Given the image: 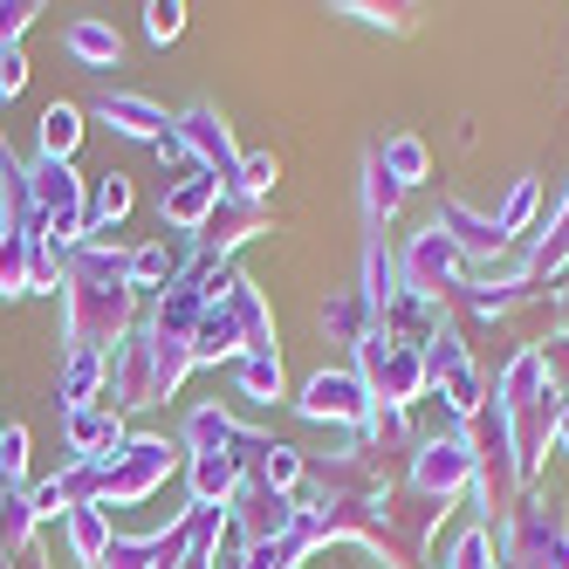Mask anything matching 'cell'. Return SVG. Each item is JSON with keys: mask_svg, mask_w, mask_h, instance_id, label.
<instances>
[{"mask_svg": "<svg viewBox=\"0 0 569 569\" xmlns=\"http://www.w3.org/2000/svg\"><path fill=\"white\" fill-rule=\"evenodd\" d=\"M138 330V289H131V248L83 240L62 254V350H117Z\"/></svg>", "mask_w": 569, "mask_h": 569, "instance_id": "cell-1", "label": "cell"}, {"mask_svg": "<svg viewBox=\"0 0 569 569\" xmlns=\"http://www.w3.org/2000/svg\"><path fill=\"white\" fill-rule=\"evenodd\" d=\"M487 405L501 412V426H508V439H515V460H521V480L536 487V473H542V460H549V432H556V391H549V371H542V350L536 343H521L515 357H508V371H501V385L487 391Z\"/></svg>", "mask_w": 569, "mask_h": 569, "instance_id": "cell-2", "label": "cell"}, {"mask_svg": "<svg viewBox=\"0 0 569 569\" xmlns=\"http://www.w3.org/2000/svg\"><path fill=\"white\" fill-rule=\"evenodd\" d=\"M192 378V357L158 343L144 322L110 350V378H103V405H117V412H144V405H166L179 398V385Z\"/></svg>", "mask_w": 569, "mask_h": 569, "instance_id": "cell-3", "label": "cell"}, {"mask_svg": "<svg viewBox=\"0 0 569 569\" xmlns=\"http://www.w3.org/2000/svg\"><path fill=\"white\" fill-rule=\"evenodd\" d=\"M467 439V453H473V508H480V528H501L515 515V501L528 495V480H521V460H515V439L501 426L495 405H480V412L460 426Z\"/></svg>", "mask_w": 569, "mask_h": 569, "instance_id": "cell-4", "label": "cell"}, {"mask_svg": "<svg viewBox=\"0 0 569 569\" xmlns=\"http://www.w3.org/2000/svg\"><path fill=\"white\" fill-rule=\"evenodd\" d=\"M179 446L172 439H124L110 460H97V508H131V501H151L158 487L179 473Z\"/></svg>", "mask_w": 569, "mask_h": 569, "instance_id": "cell-5", "label": "cell"}, {"mask_svg": "<svg viewBox=\"0 0 569 569\" xmlns=\"http://www.w3.org/2000/svg\"><path fill=\"white\" fill-rule=\"evenodd\" d=\"M28 199H34L42 233L56 240V254H69V248L90 240V192H83V179H76L62 158H42V151L28 158Z\"/></svg>", "mask_w": 569, "mask_h": 569, "instance_id": "cell-6", "label": "cell"}, {"mask_svg": "<svg viewBox=\"0 0 569 569\" xmlns=\"http://www.w3.org/2000/svg\"><path fill=\"white\" fill-rule=\"evenodd\" d=\"M426 398H439L446 412H453V426H467L487 405V378H480V363H473V350H467V337L453 322H446L432 337V350H426Z\"/></svg>", "mask_w": 569, "mask_h": 569, "instance_id": "cell-7", "label": "cell"}, {"mask_svg": "<svg viewBox=\"0 0 569 569\" xmlns=\"http://www.w3.org/2000/svg\"><path fill=\"white\" fill-rule=\"evenodd\" d=\"M405 495H419V501H439V508H460L473 495V453H467V439L460 432H446V439H419L412 446V467H405Z\"/></svg>", "mask_w": 569, "mask_h": 569, "instance_id": "cell-8", "label": "cell"}, {"mask_svg": "<svg viewBox=\"0 0 569 569\" xmlns=\"http://www.w3.org/2000/svg\"><path fill=\"white\" fill-rule=\"evenodd\" d=\"M350 371L363 378V391H371L378 405H405V412H412V405L426 398V357L405 350V343H385L378 330L350 350Z\"/></svg>", "mask_w": 569, "mask_h": 569, "instance_id": "cell-9", "label": "cell"}, {"mask_svg": "<svg viewBox=\"0 0 569 569\" xmlns=\"http://www.w3.org/2000/svg\"><path fill=\"white\" fill-rule=\"evenodd\" d=\"M467 274H473V261L453 248V240H446L439 227H426V233H412V248H405L398 254V281H405V289H412V296H426V302H453L460 289H467Z\"/></svg>", "mask_w": 569, "mask_h": 569, "instance_id": "cell-10", "label": "cell"}, {"mask_svg": "<svg viewBox=\"0 0 569 569\" xmlns=\"http://www.w3.org/2000/svg\"><path fill=\"white\" fill-rule=\"evenodd\" d=\"M172 144H179V158H186L192 172H213L233 192V179H240V144H233L227 117L213 103H192L186 117H172Z\"/></svg>", "mask_w": 569, "mask_h": 569, "instance_id": "cell-11", "label": "cell"}, {"mask_svg": "<svg viewBox=\"0 0 569 569\" xmlns=\"http://www.w3.org/2000/svg\"><path fill=\"white\" fill-rule=\"evenodd\" d=\"M371 391H363V378L350 371V363H337V371H316L309 385H302V398H296V412L309 419V426H330V432H363V419H371Z\"/></svg>", "mask_w": 569, "mask_h": 569, "instance_id": "cell-12", "label": "cell"}, {"mask_svg": "<svg viewBox=\"0 0 569 569\" xmlns=\"http://www.w3.org/2000/svg\"><path fill=\"white\" fill-rule=\"evenodd\" d=\"M186 453H227L240 467V480H254L261 460L274 453V439L268 432H248L233 412H220V405H199V412L186 419Z\"/></svg>", "mask_w": 569, "mask_h": 569, "instance_id": "cell-13", "label": "cell"}, {"mask_svg": "<svg viewBox=\"0 0 569 569\" xmlns=\"http://www.w3.org/2000/svg\"><path fill=\"white\" fill-rule=\"evenodd\" d=\"M296 521H302V501H296V495H274L268 480H240V495L227 501V528H233L248 549H254V542H281Z\"/></svg>", "mask_w": 569, "mask_h": 569, "instance_id": "cell-14", "label": "cell"}, {"mask_svg": "<svg viewBox=\"0 0 569 569\" xmlns=\"http://www.w3.org/2000/svg\"><path fill=\"white\" fill-rule=\"evenodd\" d=\"M268 227H274V207H268V199L220 192L213 220L199 227V254H207V261H233V248H240V240H254V233H268Z\"/></svg>", "mask_w": 569, "mask_h": 569, "instance_id": "cell-15", "label": "cell"}, {"mask_svg": "<svg viewBox=\"0 0 569 569\" xmlns=\"http://www.w3.org/2000/svg\"><path fill=\"white\" fill-rule=\"evenodd\" d=\"M192 261H199V233H158V240H144V248H131V289L138 296L144 289L166 296L172 281L192 274Z\"/></svg>", "mask_w": 569, "mask_h": 569, "instance_id": "cell-16", "label": "cell"}, {"mask_svg": "<svg viewBox=\"0 0 569 569\" xmlns=\"http://www.w3.org/2000/svg\"><path fill=\"white\" fill-rule=\"evenodd\" d=\"M220 192H227V186H220L213 172H192V166H186V172L166 179V192H158V220H166L172 233H199V227L213 220Z\"/></svg>", "mask_w": 569, "mask_h": 569, "instance_id": "cell-17", "label": "cell"}, {"mask_svg": "<svg viewBox=\"0 0 569 569\" xmlns=\"http://www.w3.org/2000/svg\"><path fill=\"white\" fill-rule=\"evenodd\" d=\"M97 124H110L117 138H131V144H158L172 131V117L158 110L151 97H138V90H103L97 97Z\"/></svg>", "mask_w": 569, "mask_h": 569, "instance_id": "cell-18", "label": "cell"}, {"mask_svg": "<svg viewBox=\"0 0 569 569\" xmlns=\"http://www.w3.org/2000/svg\"><path fill=\"white\" fill-rule=\"evenodd\" d=\"M69 426V460H110L117 446H124V412L117 405H83V412H62Z\"/></svg>", "mask_w": 569, "mask_h": 569, "instance_id": "cell-19", "label": "cell"}, {"mask_svg": "<svg viewBox=\"0 0 569 569\" xmlns=\"http://www.w3.org/2000/svg\"><path fill=\"white\" fill-rule=\"evenodd\" d=\"M432 227H439L446 240H453V248H460L467 261H495V254L508 248V240H501V227H495V220H480V213L467 207V199H439Z\"/></svg>", "mask_w": 569, "mask_h": 569, "instance_id": "cell-20", "label": "cell"}, {"mask_svg": "<svg viewBox=\"0 0 569 569\" xmlns=\"http://www.w3.org/2000/svg\"><path fill=\"white\" fill-rule=\"evenodd\" d=\"M240 274V268H233ZM248 357V330H240V316H233V302L220 296L207 316H199V330H192V371L199 363H240Z\"/></svg>", "mask_w": 569, "mask_h": 569, "instance_id": "cell-21", "label": "cell"}, {"mask_svg": "<svg viewBox=\"0 0 569 569\" xmlns=\"http://www.w3.org/2000/svg\"><path fill=\"white\" fill-rule=\"evenodd\" d=\"M515 268H521V281H536V289H556V281L569 274V192H562V207L549 213V227L536 233V248H528Z\"/></svg>", "mask_w": 569, "mask_h": 569, "instance_id": "cell-22", "label": "cell"}, {"mask_svg": "<svg viewBox=\"0 0 569 569\" xmlns=\"http://www.w3.org/2000/svg\"><path fill=\"white\" fill-rule=\"evenodd\" d=\"M186 495L192 508H227L240 495V467L227 453H186Z\"/></svg>", "mask_w": 569, "mask_h": 569, "instance_id": "cell-23", "label": "cell"}, {"mask_svg": "<svg viewBox=\"0 0 569 569\" xmlns=\"http://www.w3.org/2000/svg\"><path fill=\"white\" fill-rule=\"evenodd\" d=\"M103 378H110V357H103V350H62V385H56L62 412H83V405H97V398H103Z\"/></svg>", "mask_w": 569, "mask_h": 569, "instance_id": "cell-24", "label": "cell"}, {"mask_svg": "<svg viewBox=\"0 0 569 569\" xmlns=\"http://www.w3.org/2000/svg\"><path fill=\"white\" fill-rule=\"evenodd\" d=\"M227 302L240 316V330H248V357H274V309H268V296L254 289L248 274H233L227 281Z\"/></svg>", "mask_w": 569, "mask_h": 569, "instance_id": "cell-25", "label": "cell"}, {"mask_svg": "<svg viewBox=\"0 0 569 569\" xmlns=\"http://www.w3.org/2000/svg\"><path fill=\"white\" fill-rule=\"evenodd\" d=\"M371 151H378V166L398 179V192H412V186H426V179H432V151H426V138H419V131H391V138H378Z\"/></svg>", "mask_w": 569, "mask_h": 569, "instance_id": "cell-26", "label": "cell"}, {"mask_svg": "<svg viewBox=\"0 0 569 569\" xmlns=\"http://www.w3.org/2000/svg\"><path fill=\"white\" fill-rule=\"evenodd\" d=\"M322 337L343 343V350H357L363 337H371V302H363L357 281H350V289H337L330 302H322Z\"/></svg>", "mask_w": 569, "mask_h": 569, "instance_id": "cell-27", "label": "cell"}, {"mask_svg": "<svg viewBox=\"0 0 569 569\" xmlns=\"http://www.w3.org/2000/svg\"><path fill=\"white\" fill-rule=\"evenodd\" d=\"M357 199H363V227H371V233H385V220L405 207L398 179L378 166V151H371V144H363V179H357Z\"/></svg>", "mask_w": 569, "mask_h": 569, "instance_id": "cell-28", "label": "cell"}, {"mask_svg": "<svg viewBox=\"0 0 569 569\" xmlns=\"http://www.w3.org/2000/svg\"><path fill=\"white\" fill-rule=\"evenodd\" d=\"M62 49L83 62V69H117V62H124V34H117L110 21H69Z\"/></svg>", "mask_w": 569, "mask_h": 569, "instance_id": "cell-29", "label": "cell"}, {"mask_svg": "<svg viewBox=\"0 0 569 569\" xmlns=\"http://www.w3.org/2000/svg\"><path fill=\"white\" fill-rule=\"evenodd\" d=\"M62 536H69V549H76L83 569H103V549H110V515L103 508H69L62 515Z\"/></svg>", "mask_w": 569, "mask_h": 569, "instance_id": "cell-30", "label": "cell"}, {"mask_svg": "<svg viewBox=\"0 0 569 569\" xmlns=\"http://www.w3.org/2000/svg\"><path fill=\"white\" fill-rule=\"evenodd\" d=\"M233 391L248 398V405L289 398V378H281V350H274V357H240V363H233Z\"/></svg>", "mask_w": 569, "mask_h": 569, "instance_id": "cell-31", "label": "cell"}, {"mask_svg": "<svg viewBox=\"0 0 569 569\" xmlns=\"http://www.w3.org/2000/svg\"><path fill=\"white\" fill-rule=\"evenodd\" d=\"M131 199H138V192H131L124 172H103V179L90 186V240H110V227L131 213Z\"/></svg>", "mask_w": 569, "mask_h": 569, "instance_id": "cell-32", "label": "cell"}, {"mask_svg": "<svg viewBox=\"0 0 569 569\" xmlns=\"http://www.w3.org/2000/svg\"><path fill=\"white\" fill-rule=\"evenodd\" d=\"M536 213H542V179H515L508 199H501V213H495L501 240H521L528 227H536Z\"/></svg>", "mask_w": 569, "mask_h": 569, "instance_id": "cell-33", "label": "cell"}, {"mask_svg": "<svg viewBox=\"0 0 569 569\" xmlns=\"http://www.w3.org/2000/svg\"><path fill=\"white\" fill-rule=\"evenodd\" d=\"M76 144H83V110H76V103H49L42 110V158H62V166H69Z\"/></svg>", "mask_w": 569, "mask_h": 569, "instance_id": "cell-34", "label": "cell"}, {"mask_svg": "<svg viewBox=\"0 0 569 569\" xmlns=\"http://www.w3.org/2000/svg\"><path fill=\"white\" fill-rule=\"evenodd\" d=\"M439 569H501V556H495V528H480V521H473V528H460Z\"/></svg>", "mask_w": 569, "mask_h": 569, "instance_id": "cell-35", "label": "cell"}, {"mask_svg": "<svg viewBox=\"0 0 569 569\" xmlns=\"http://www.w3.org/2000/svg\"><path fill=\"white\" fill-rule=\"evenodd\" d=\"M274 179H281V158H274V151H240V179H233V192L268 199V192H274Z\"/></svg>", "mask_w": 569, "mask_h": 569, "instance_id": "cell-36", "label": "cell"}, {"mask_svg": "<svg viewBox=\"0 0 569 569\" xmlns=\"http://www.w3.org/2000/svg\"><path fill=\"white\" fill-rule=\"evenodd\" d=\"M337 14H350V21H363V28H385V34H412V28H419L412 8H371V0H350V8H337Z\"/></svg>", "mask_w": 569, "mask_h": 569, "instance_id": "cell-37", "label": "cell"}, {"mask_svg": "<svg viewBox=\"0 0 569 569\" xmlns=\"http://www.w3.org/2000/svg\"><path fill=\"white\" fill-rule=\"evenodd\" d=\"M144 34L158 49L179 42V34H186V8H179V0H151V8H144Z\"/></svg>", "mask_w": 569, "mask_h": 569, "instance_id": "cell-38", "label": "cell"}, {"mask_svg": "<svg viewBox=\"0 0 569 569\" xmlns=\"http://www.w3.org/2000/svg\"><path fill=\"white\" fill-rule=\"evenodd\" d=\"M536 350H542V371H549V391H556V398L569 405V337L556 330V337H542Z\"/></svg>", "mask_w": 569, "mask_h": 569, "instance_id": "cell-39", "label": "cell"}, {"mask_svg": "<svg viewBox=\"0 0 569 569\" xmlns=\"http://www.w3.org/2000/svg\"><path fill=\"white\" fill-rule=\"evenodd\" d=\"M28 90V56H21V42H0V103H14Z\"/></svg>", "mask_w": 569, "mask_h": 569, "instance_id": "cell-40", "label": "cell"}, {"mask_svg": "<svg viewBox=\"0 0 569 569\" xmlns=\"http://www.w3.org/2000/svg\"><path fill=\"white\" fill-rule=\"evenodd\" d=\"M34 21H42V0H0V42H21Z\"/></svg>", "mask_w": 569, "mask_h": 569, "instance_id": "cell-41", "label": "cell"}, {"mask_svg": "<svg viewBox=\"0 0 569 569\" xmlns=\"http://www.w3.org/2000/svg\"><path fill=\"white\" fill-rule=\"evenodd\" d=\"M549 453H569V405H556V432H549Z\"/></svg>", "mask_w": 569, "mask_h": 569, "instance_id": "cell-42", "label": "cell"}]
</instances>
